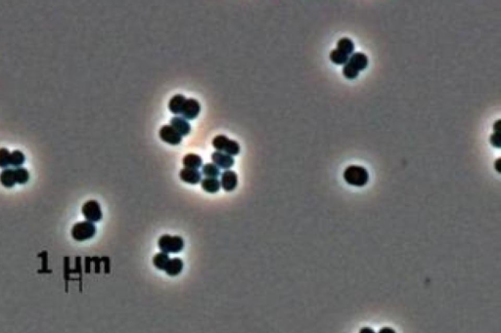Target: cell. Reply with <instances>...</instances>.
Listing matches in <instances>:
<instances>
[{
  "label": "cell",
  "instance_id": "d6986e66",
  "mask_svg": "<svg viewBox=\"0 0 501 333\" xmlns=\"http://www.w3.org/2000/svg\"><path fill=\"white\" fill-rule=\"evenodd\" d=\"M202 174L206 178H215L220 175V169L213 163H207L202 166Z\"/></svg>",
  "mask_w": 501,
  "mask_h": 333
},
{
  "label": "cell",
  "instance_id": "44dd1931",
  "mask_svg": "<svg viewBox=\"0 0 501 333\" xmlns=\"http://www.w3.org/2000/svg\"><path fill=\"white\" fill-rule=\"evenodd\" d=\"M349 59H350V56L340 52L337 49L331 51V53H330V60L335 65H339V66L340 65H346L348 63Z\"/></svg>",
  "mask_w": 501,
  "mask_h": 333
},
{
  "label": "cell",
  "instance_id": "8fae6325",
  "mask_svg": "<svg viewBox=\"0 0 501 333\" xmlns=\"http://www.w3.org/2000/svg\"><path fill=\"white\" fill-rule=\"evenodd\" d=\"M180 179L190 185H197L202 180V173L197 169L183 168L179 173Z\"/></svg>",
  "mask_w": 501,
  "mask_h": 333
},
{
  "label": "cell",
  "instance_id": "30bf717a",
  "mask_svg": "<svg viewBox=\"0 0 501 333\" xmlns=\"http://www.w3.org/2000/svg\"><path fill=\"white\" fill-rule=\"evenodd\" d=\"M238 185V177L236 172L232 170H225L221 174L220 186L225 192H232Z\"/></svg>",
  "mask_w": 501,
  "mask_h": 333
},
{
  "label": "cell",
  "instance_id": "4316f807",
  "mask_svg": "<svg viewBox=\"0 0 501 333\" xmlns=\"http://www.w3.org/2000/svg\"><path fill=\"white\" fill-rule=\"evenodd\" d=\"M359 333H376V332L370 327H363L359 330Z\"/></svg>",
  "mask_w": 501,
  "mask_h": 333
},
{
  "label": "cell",
  "instance_id": "9c48e42d",
  "mask_svg": "<svg viewBox=\"0 0 501 333\" xmlns=\"http://www.w3.org/2000/svg\"><path fill=\"white\" fill-rule=\"evenodd\" d=\"M212 163L215 164L219 169L229 170L234 165V158L231 156H228L221 152H214L211 154Z\"/></svg>",
  "mask_w": 501,
  "mask_h": 333
},
{
  "label": "cell",
  "instance_id": "ac0fdd59",
  "mask_svg": "<svg viewBox=\"0 0 501 333\" xmlns=\"http://www.w3.org/2000/svg\"><path fill=\"white\" fill-rule=\"evenodd\" d=\"M337 50H339L340 52L350 56V55L354 54L355 44H354V42H353V40L351 39L343 38V39H341L337 42Z\"/></svg>",
  "mask_w": 501,
  "mask_h": 333
},
{
  "label": "cell",
  "instance_id": "83f0119b",
  "mask_svg": "<svg viewBox=\"0 0 501 333\" xmlns=\"http://www.w3.org/2000/svg\"><path fill=\"white\" fill-rule=\"evenodd\" d=\"M500 122H501V121H500V119H499V120H497V121L495 122V124L493 125L494 133H499V130H500V129H499V125H500Z\"/></svg>",
  "mask_w": 501,
  "mask_h": 333
},
{
  "label": "cell",
  "instance_id": "6da1fadb",
  "mask_svg": "<svg viewBox=\"0 0 501 333\" xmlns=\"http://www.w3.org/2000/svg\"><path fill=\"white\" fill-rule=\"evenodd\" d=\"M345 181L355 187H364L369 180L368 171L359 165H350L344 171Z\"/></svg>",
  "mask_w": 501,
  "mask_h": 333
},
{
  "label": "cell",
  "instance_id": "603a6c76",
  "mask_svg": "<svg viewBox=\"0 0 501 333\" xmlns=\"http://www.w3.org/2000/svg\"><path fill=\"white\" fill-rule=\"evenodd\" d=\"M14 171H15L16 182L18 184H26L29 181L30 173L26 168L19 167V168H16Z\"/></svg>",
  "mask_w": 501,
  "mask_h": 333
},
{
  "label": "cell",
  "instance_id": "484cf974",
  "mask_svg": "<svg viewBox=\"0 0 501 333\" xmlns=\"http://www.w3.org/2000/svg\"><path fill=\"white\" fill-rule=\"evenodd\" d=\"M378 333H396V331L391 327H383L379 330Z\"/></svg>",
  "mask_w": 501,
  "mask_h": 333
},
{
  "label": "cell",
  "instance_id": "cb8c5ba5",
  "mask_svg": "<svg viewBox=\"0 0 501 333\" xmlns=\"http://www.w3.org/2000/svg\"><path fill=\"white\" fill-rule=\"evenodd\" d=\"M10 155L11 153L7 149H0V167L6 168L10 165Z\"/></svg>",
  "mask_w": 501,
  "mask_h": 333
},
{
  "label": "cell",
  "instance_id": "4fadbf2b",
  "mask_svg": "<svg viewBox=\"0 0 501 333\" xmlns=\"http://www.w3.org/2000/svg\"><path fill=\"white\" fill-rule=\"evenodd\" d=\"M183 267H184V263L180 258H172V259H169V261L165 269V272L169 276H176L182 272Z\"/></svg>",
  "mask_w": 501,
  "mask_h": 333
},
{
  "label": "cell",
  "instance_id": "f1b7e54d",
  "mask_svg": "<svg viewBox=\"0 0 501 333\" xmlns=\"http://www.w3.org/2000/svg\"><path fill=\"white\" fill-rule=\"evenodd\" d=\"M499 163H500V158H498L495 162V168L497 170V172H500V168H499Z\"/></svg>",
  "mask_w": 501,
  "mask_h": 333
},
{
  "label": "cell",
  "instance_id": "9a60e30c",
  "mask_svg": "<svg viewBox=\"0 0 501 333\" xmlns=\"http://www.w3.org/2000/svg\"><path fill=\"white\" fill-rule=\"evenodd\" d=\"M185 101H186V98L183 95L178 94V95L173 96L168 103L169 111L174 115H181Z\"/></svg>",
  "mask_w": 501,
  "mask_h": 333
},
{
  "label": "cell",
  "instance_id": "e0dca14e",
  "mask_svg": "<svg viewBox=\"0 0 501 333\" xmlns=\"http://www.w3.org/2000/svg\"><path fill=\"white\" fill-rule=\"evenodd\" d=\"M0 183L5 188H12L17 182L15 177V171L13 169H4L0 174Z\"/></svg>",
  "mask_w": 501,
  "mask_h": 333
},
{
  "label": "cell",
  "instance_id": "5b68a950",
  "mask_svg": "<svg viewBox=\"0 0 501 333\" xmlns=\"http://www.w3.org/2000/svg\"><path fill=\"white\" fill-rule=\"evenodd\" d=\"M82 212L85 217L86 221L95 223L99 222L102 219V210L100 204L96 200H88L83 206Z\"/></svg>",
  "mask_w": 501,
  "mask_h": 333
},
{
  "label": "cell",
  "instance_id": "3957f363",
  "mask_svg": "<svg viewBox=\"0 0 501 333\" xmlns=\"http://www.w3.org/2000/svg\"><path fill=\"white\" fill-rule=\"evenodd\" d=\"M212 147L216 152H221L231 157L237 156L240 153V145L236 141L230 140L224 135L215 136L212 140Z\"/></svg>",
  "mask_w": 501,
  "mask_h": 333
},
{
  "label": "cell",
  "instance_id": "2e32d148",
  "mask_svg": "<svg viewBox=\"0 0 501 333\" xmlns=\"http://www.w3.org/2000/svg\"><path fill=\"white\" fill-rule=\"evenodd\" d=\"M201 187L205 192L209 194H215L221 188L220 181L215 178H205L201 180Z\"/></svg>",
  "mask_w": 501,
  "mask_h": 333
},
{
  "label": "cell",
  "instance_id": "52a82bcc",
  "mask_svg": "<svg viewBox=\"0 0 501 333\" xmlns=\"http://www.w3.org/2000/svg\"><path fill=\"white\" fill-rule=\"evenodd\" d=\"M159 135L161 140L172 146H177L182 141V136L178 134L170 125H164L161 128Z\"/></svg>",
  "mask_w": 501,
  "mask_h": 333
},
{
  "label": "cell",
  "instance_id": "d4e9b609",
  "mask_svg": "<svg viewBox=\"0 0 501 333\" xmlns=\"http://www.w3.org/2000/svg\"><path fill=\"white\" fill-rule=\"evenodd\" d=\"M490 144L495 148H500V134L499 133H493L490 135L489 138Z\"/></svg>",
  "mask_w": 501,
  "mask_h": 333
},
{
  "label": "cell",
  "instance_id": "7402d4cb",
  "mask_svg": "<svg viewBox=\"0 0 501 333\" xmlns=\"http://www.w3.org/2000/svg\"><path fill=\"white\" fill-rule=\"evenodd\" d=\"M25 159V155L21 151H14L10 155V165L19 168L24 164Z\"/></svg>",
  "mask_w": 501,
  "mask_h": 333
},
{
  "label": "cell",
  "instance_id": "ba28073f",
  "mask_svg": "<svg viewBox=\"0 0 501 333\" xmlns=\"http://www.w3.org/2000/svg\"><path fill=\"white\" fill-rule=\"evenodd\" d=\"M368 63H369L368 57L365 54H363L361 52H355V53L352 54V56L350 57L347 64L352 69H354L355 72H357L359 74L361 71H363L367 68Z\"/></svg>",
  "mask_w": 501,
  "mask_h": 333
},
{
  "label": "cell",
  "instance_id": "8992f818",
  "mask_svg": "<svg viewBox=\"0 0 501 333\" xmlns=\"http://www.w3.org/2000/svg\"><path fill=\"white\" fill-rule=\"evenodd\" d=\"M201 112V105L196 99H186L181 115L186 120H193L198 118Z\"/></svg>",
  "mask_w": 501,
  "mask_h": 333
},
{
  "label": "cell",
  "instance_id": "277c9868",
  "mask_svg": "<svg viewBox=\"0 0 501 333\" xmlns=\"http://www.w3.org/2000/svg\"><path fill=\"white\" fill-rule=\"evenodd\" d=\"M96 234V227L93 223L84 221L77 223L72 229V236L78 241H84L92 238Z\"/></svg>",
  "mask_w": 501,
  "mask_h": 333
},
{
  "label": "cell",
  "instance_id": "5bb4252c",
  "mask_svg": "<svg viewBox=\"0 0 501 333\" xmlns=\"http://www.w3.org/2000/svg\"><path fill=\"white\" fill-rule=\"evenodd\" d=\"M183 165L184 168L189 169H199L203 165L202 157L196 154H188L183 157Z\"/></svg>",
  "mask_w": 501,
  "mask_h": 333
},
{
  "label": "cell",
  "instance_id": "ffe728a7",
  "mask_svg": "<svg viewBox=\"0 0 501 333\" xmlns=\"http://www.w3.org/2000/svg\"><path fill=\"white\" fill-rule=\"evenodd\" d=\"M169 256L168 254H166L164 252H161V253H158L154 256L153 258V264L154 266L158 269V270H161V271H165L168 261H169Z\"/></svg>",
  "mask_w": 501,
  "mask_h": 333
},
{
  "label": "cell",
  "instance_id": "7c38bea8",
  "mask_svg": "<svg viewBox=\"0 0 501 333\" xmlns=\"http://www.w3.org/2000/svg\"><path fill=\"white\" fill-rule=\"evenodd\" d=\"M170 126L181 136H186L191 131V125L188 120L179 117H174L170 119Z\"/></svg>",
  "mask_w": 501,
  "mask_h": 333
},
{
  "label": "cell",
  "instance_id": "7a4b0ae2",
  "mask_svg": "<svg viewBox=\"0 0 501 333\" xmlns=\"http://www.w3.org/2000/svg\"><path fill=\"white\" fill-rule=\"evenodd\" d=\"M159 248L166 254L179 253L184 248V240L179 235H164L158 240Z\"/></svg>",
  "mask_w": 501,
  "mask_h": 333
}]
</instances>
